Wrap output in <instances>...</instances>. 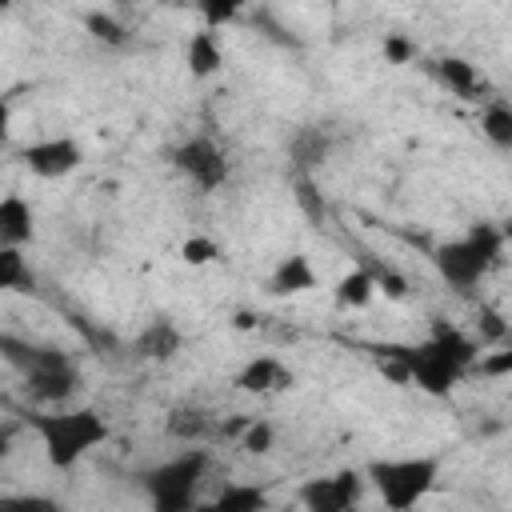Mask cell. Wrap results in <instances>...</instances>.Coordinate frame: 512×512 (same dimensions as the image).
Here are the masks:
<instances>
[{
    "instance_id": "4",
    "label": "cell",
    "mask_w": 512,
    "mask_h": 512,
    "mask_svg": "<svg viewBox=\"0 0 512 512\" xmlns=\"http://www.w3.org/2000/svg\"><path fill=\"white\" fill-rule=\"evenodd\" d=\"M204 476H208V452L204 448H184V452L152 464L140 476V484H144V496H148L152 512H196L204 504L200 500Z\"/></svg>"
},
{
    "instance_id": "8",
    "label": "cell",
    "mask_w": 512,
    "mask_h": 512,
    "mask_svg": "<svg viewBox=\"0 0 512 512\" xmlns=\"http://www.w3.org/2000/svg\"><path fill=\"white\" fill-rule=\"evenodd\" d=\"M80 164H84V148L72 136H44V140H32L24 148V168L40 180L72 176Z\"/></svg>"
},
{
    "instance_id": "25",
    "label": "cell",
    "mask_w": 512,
    "mask_h": 512,
    "mask_svg": "<svg viewBox=\"0 0 512 512\" xmlns=\"http://www.w3.org/2000/svg\"><path fill=\"white\" fill-rule=\"evenodd\" d=\"M232 12H236V8H232V4H208V8H204V16H208V20H212V24H216V20H228V16H232Z\"/></svg>"
},
{
    "instance_id": "6",
    "label": "cell",
    "mask_w": 512,
    "mask_h": 512,
    "mask_svg": "<svg viewBox=\"0 0 512 512\" xmlns=\"http://www.w3.org/2000/svg\"><path fill=\"white\" fill-rule=\"evenodd\" d=\"M364 484H368V476L356 468H344L332 476H312L300 484V504H304V512H356Z\"/></svg>"
},
{
    "instance_id": "1",
    "label": "cell",
    "mask_w": 512,
    "mask_h": 512,
    "mask_svg": "<svg viewBox=\"0 0 512 512\" xmlns=\"http://www.w3.org/2000/svg\"><path fill=\"white\" fill-rule=\"evenodd\" d=\"M392 372L400 380H412L416 388H424L428 396H448L460 376L472 368L476 360V344L456 332V328H436L428 340H420L416 348H388Z\"/></svg>"
},
{
    "instance_id": "23",
    "label": "cell",
    "mask_w": 512,
    "mask_h": 512,
    "mask_svg": "<svg viewBox=\"0 0 512 512\" xmlns=\"http://www.w3.org/2000/svg\"><path fill=\"white\" fill-rule=\"evenodd\" d=\"M376 288H380L384 296H392V300H400V296L408 292L404 276H396V272H384V276H376Z\"/></svg>"
},
{
    "instance_id": "19",
    "label": "cell",
    "mask_w": 512,
    "mask_h": 512,
    "mask_svg": "<svg viewBox=\"0 0 512 512\" xmlns=\"http://www.w3.org/2000/svg\"><path fill=\"white\" fill-rule=\"evenodd\" d=\"M480 128L496 148H512V108L508 104H488L480 116Z\"/></svg>"
},
{
    "instance_id": "26",
    "label": "cell",
    "mask_w": 512,
    "mask_h": 512,
    "mask_svg": "<svg viewBox=\"0 0 512 512\" xmlns=\"http://www.w3.org/2000/svg\"><path fill=\"white\" fill-rule=\"evenodd\" d=\"M384 48H388V56H392V60H408V56H412V48H408L404 40H388Z\"/></svg>"
},
{
    "instance_id": "18",
    "label": "cell",
    "mask_w": 512,
    "mask_h": 512,
    "mask_svg": "<svg viewBox=\"0 0 512 512\" xmlns=\"http://www.w3.org/2000/svg\"><path fill=\"white\" fill-rule=\"evenodd\" d=\"M436 76H440L448 88H456L460 96H472V92L480 88V76H476V68H472L468 60H460V56H448V60H440V64H436Z\"/></svg>"
},
{
    "instance_id": "2",
    "label": "cell",
    "mask_w": 512,
    "mask_h": 512,
    "mask_svg": "<svg viewBox=\"0 0 512 512\" xmlns=\"http://www.w3.org/2000/svg\"><path fill=\"white\" fill-rule=\"evenodd\" d=\"M32 432L52 468H72L108 440V420L92 408H60L32 416Z\"/></svg>"
},
{
    "instance_id": "3",
    "label": "cell",
    "mask_w": 512,
    "mask_h": 512,
    "mask_svg": "<svg viewBox=\"0 0 512 512\" xmlns=\"http://www.w3.org/2000/svg\"><path fill=\"white\" fill-rule=\"evenodd\" d=\"M364 476L388 512H412L432 496L440 480V456H424V452L384 456V460H372Z\"/></svg>"
},
{
    "instance_id": "5",
    "label": "cell",
    "mask_w": 512,
    "mask_h": 512,
    "mask_svg": "<svg viewBox=\"0 0 512 512\" xmlns=\"http://www.w3.org/2000/svg\"><path fill=\"white\" fill-rule=\"evenodd\" d=\"M500 252H504V232L496 224H472L464 236L444 240L432 260H436V272L448 288L472 292L496 268Z\"/></svg>"
},
{
    "instance_id": "16",
    "label": "cell",
    "mask_w": 512,
    "mask_h": 512,
    "mask_svg": "<svg viewBox=\"0 0 512 512\" xmlns=\"http://www.w3.org/2000/svg\"><path fill=\"white\" fill-rule=\"evenodd\" d=\"M136 352H140V356H152V360H168L172 352H180V328L168 324V320H152V324L140 332Z\"/></svg>"
},
{
    "instance_id": "15",
    "label": "cell",
    "mask_w": 512,
    "mask_h": 512,
    "mask_svg": "<svg viewBox=\"0 0 512 512\" xmlns=\"http://www.w3.org/2000/svg\"><path fill=\"white\" fill-rule=\"evenodd\" d=\"M220 64H224V48L216 40V28L192 32V40H188V72L192 76H212V72H220Z\"/></svg>"
},
{
    "instance_id": "14",
    "label": "cell",
    "mask_w": 512,
    "mask_h": 512,
    "mask_svg": "<svg viewBox=\"0 0 512 512\" xmlns=\"http://www.w3.org/2000/svg\"><path fill=\"white\" fill-rule=\"evenodd\" d=\"M376 296H380V288H376V276H372L368 268H352V272H344V276L336 280V288H332V300H336L340 308H348V312L368 308Z\"/></svg>"
},
{
    "instance_id": "9",
    "label": "cell",
    "mask_w": 512,
    "mask_h": 512,
    "mask_svg": "<svg viewBox=\"0 0 512 512\" xmlns=\"http://www.w3.org/2000/svg\"><path fill=\"white\" fill-rule=\"evenodd\" d=\"M76 388V368L64 352L36 348L28 356V392L40 400H68Z\"/></svg>"
},
{
    "instance_id": "22",
    "label": "cell",
    "mask_w": 512,
    "mask_h": 512,
    "mask_svg": "<svg viewBox=\"0 0 512 512\" xmlns=\"http://www.w3.org/2000/svg\"><path fill=\"white\" fill-rule=\"evenodd\" d=\"M272 440H276V432H272L268 420H252L248 432H244V448H248V452H268Z\"/></svg>"
},
{
    "instance_id": "21",
    "label": "cell",
    "mask_w": 512,
    "mask_h": 512,
    "mask_svg": "<svg viewBox=\"0 0 512 512\" xmlns=\"http://www.w3.org/2000/svg\"><path fill=\"white\" fill-rule=\"evenodd\" d=\"M0 512H60V504L52 496H40V492H24V496H4Z\"/></svg>"
},
{
    "instance_id": "10",
    "label": "cell",
    "mask_w": 512,
    "mask_h": 512,
    "mask_svg": "<svg viewBox=\"0 0 512 512\" xmlns=\"http://www.w3.org/2000/svg\"><path fill=\"white\" fill-rule=\"evenodd\" d=\"M312 288H320V272H316V264H312L304 252L280 256L276 268L268 272V296H276V300H284V296H304V292H312Z\"/></svg>"
},
{
    "instance_id": "11",
    "label": "cell",
    "mask_w": 512,
    "mask_h": 512,
    "mask_svg": "<svg viewBox=\"0 0 512 512\" xmlns=\"http://www.w3.org/2000/svg\"><path fill=\"white\" fill-rule=\"evenodd\" d=\"M236 388H240V392H256V396L292 388V368H288L284 360H276V356H256V360H248V364L236 372Z\"/></svg>"
},
{
    "instance_id": "13",
    "label": "cell",
    "mask_w": 512,
    "mask_h": 512,
    "mask_svg": "<svg viewBox=\"0 0 512 512\" xmlns=\"http://www.w3.org/2000/svg\"><path fill=\"white\" fill-rule=\"evenodd\" d=\"M268 492L264 484H224L212 500H204L196 512H264Z\"/></svg>"
},
{
    "instance_id": "7",
    "label": "cell",
    "mask_w": 512,
    "mask_h": 512,
    "mask_svg": "<svg viewBox=\"0 0 512 512\" xmlns=\"http://www.w3.org/2000/svg\"><path fill=\"white\" fill-rule=\"evenodd\" d=\"M172 164L200 188V192H216L228 180V156L220 152L216 140L208 136H192L172 152Z\"/></svg>"
},
{
    "instance_id": "17",
    "label": "cell",
    "mask_w": 512,
    "mask_h": 512,
    "mask_svg": "<svg viewBox=\"0 0 512 512\" xmlns=\"http://www.w3.org/2000/svg\"><path fill=\"white\" fill-rule=\"evenodd\" d=\"M0 288L4 292L32 288V268L24 264V252L20 248H0Z\"/></svg>"
},
{
    "instance_id": "20",
    "label": "cell",
    "mask_w": 512,
    "mask_h": 512,
    "mask_svg": "<svg viewBox=\"0 0 512 512\" xmlns=\"http://www.w3.org/2000/svg\"><path fill=\"white\" fill-rule=\"evenodd\" d=\"M216 256H220V244H216L212 236H200V232H196V236H188V240L180 244V260L192 264V268H204V264H212Z\"/></svg>"
},
{
    "instance_id": "24",
    "label": "cell",
    "mask_w": 512,
    "mask_h": 512,
    "mask_svg": "<svg viewBox=\"0 0 512 512\" xmlns=\"http://www.w3.org/2000/svg\"><path fill=\"white\" fill-rule=\"evenodd\" d=\"M480 372H488V376H500V372H512V352H496V356H488V360H480Z\"/></svg>"
},
{
    "instance_id": "12",
    "label": "cell",
    "mask_w": 512,
    "mask_h": 512,
    "mask_svg": "<svg viewBox=\"0 0 512 512\" xmlns=\"http://www.w3.org/2000/svg\"><path fill=\"white\" fill-rule=\"evenodd\" d=\"M32 240V204L16 192L0 200V248H24Z\"/></svg>"
}]
</instances>
